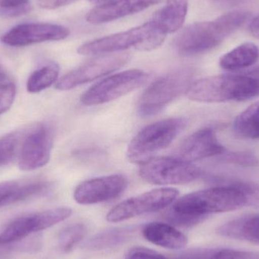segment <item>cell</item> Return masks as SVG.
Returning a JSON list of instances; mask_svg holds the SVG:
<instances>
[{
	"instance_id": "1",
	"label": "cell",
	"mask_w": 259,
	"mask_h": 259,
	"mask_svg": "<svg viewBox=\"0 0 259 259\" xmlns=\"http://www.w3.org/2000/svg\"><path fill=\"white\" fill-rule=\"evenodd\" d=\"M250 16L246 11H233L214 21H200L183 28L174 40L181 56L202 54L219 47L230 35L238 30Z\"/></svg>"
},
{
	"instance_id": "2",
	"label": "cell",
	"mask_w": 259,
	"mask_h": 259,
	"mask_svg": "<svg viewBox=\"0 0 259 259\" xmlns=\"http://www.w3.org/2000/svg\"><path fill=\"white\" fill-rule=\"evenodd\" d=\"M186 94L199 103L246 101L258 97L259 81L247 74L211 76L193 82Z\"/></svg>"
},
{
	"instance_id": "3",
	"label": "cell",
	"mask_w": 259,
	"mask_h": 259,
	"mask_svg": "<svg viewBox=\"0 0 259 259\" xmlns=\"http://www.w3.org/2000/svg\"><path fill=\"white\" fill-rule=\"evenodd\" d=\"M247 205L244 192L236 182L189 193L175 200L172 209L189 215L208 218L211 214L234 211Z\"/></svg>"
},
{
	"instance_id": "4",
	"label": "cell",
	"mask_w": 259,
	"mask_h": 259,
	"mask_svg": "<svg viewBox=\"0 0 259 259\" xmlns=\"http://www.w3.org/2000/svg\"><path fill=\"white\" fill-rule=\"evenodd\" d=\"M167 34L152 21L125 31L103 36L83 44L77 53L82 56H97L121 53L134 48L140 51H151L162 45Z\"/></svg>"
},
{
	"instance_id": "5",
	"label": "cell",
	"mask_w": 259,
	"mask_h": 259,
	"mask_svg": "<svg viewBox=\"0 0 259 259\" xmlns=\"http://www.w3.org/2000/svg\"><path fill=\"white\" fill-rule=\"evenodd\" d=\"M187 125L184 118H174L152 123L141 130L130 143L127 150L129 161L143 164L155 154L167 148Z\"/></svg>"
},
{
	"instance_id": "6",
	"label": "cell",
	"mask_w": 259,
	"mask_h": 259,
	"mask_svg": "<svg viewBox=\"0 0 259 259\" xmlns=\"http://www.w3.org/2000/svg\"><path fill=\"white\" fill-rule=\"evenodd\" d=\"M193 77L191 68H181L157 79L140 97L139 113L145 117L159 113L179 96L187 92L193 83Z\"/></svg>"
},
{
	"instance_id": "7",
	"label": "cell",
	"mask_w": 259,
	"mask_h": 259,
	"mask_svg": "<svg viewBox=\"0 0 259 259\" xmlns=\"http://www.w3.org/2000/svg\"><path fill=\"white\" fill-rule=\"evenodd\" d=\"M142 179L156 185H180L200 178L203 171L179 157H153L140 164Z\"/></svg>"
},
{
	"instance_id": "8",
	"label": "cell",
	"mask_w": 259,
	"mask_h": 259,
	"mask_svg": "<svg viewBox=\"0 0 259 259\" xmlns=\"http://www.w3.org/2000/svg\"><path fill=\"white\" fill-rule=\"evenodd\" d=\"M146 79L147 74L139 69L113 74L91 87L83 94L80 102L88 106L109 103L140 88Z\"/></svg>"
},
{
	"instance_id": "9",
	"label": "cell",
	"mask_w": 259,
	"mask_h": 259,
	"mask_svg": "<svg viewBox=\"0 0 259 259\" xmlns=\"http://www.w3.org/2000/svg\"><path fill=\"white\" fill-rule=\"evenodd\" d=\"M179 192L174 188H160L130 198L114 207L106 216L112 223L124 222L133 218L164 209L175 202Z\"/></svg>"
},
{
	"instance_id": "10",
	"label": "cell",
	"mask_w": 259,
	"mask_h": 259,
	"mask_svg": "<svg viewBox=\"0 0 259 259\" xmlns=\"http://www.w3.org/2000/svg\"><path fill=\"white\" fill-rule=\"evenodd\" d=\"M72 214L68 207H59L18 218L0 234V243L12 244L22 241L34 233L51 228L66 220Z\"/></svg>"
},
{
	"instance_id": "11",
	"label": "cell",
	"mask_w": 259,
	"mask_h": 259,
	"mask_svg": "<svg viewBox=\"0 0 259 259\" xmlns=\"http://www.w3.org/2000/svg\"><path fill=\"white\" fill-rule=\"evenodd\" d=\"M130 59L129 53L124 52L100 55L65 74L58 80L56 88L61 91L74 89L117 71L125 65Z\"/></svg>"
},
{
	"instance_id": "12",
	"label": "cell",
	"mask_w": 259,
	"mask_h": 259,
	"mask_svg": "<svg viewBox=\"0 0 259 259\" xmlns=\"http://www.w3.org/2000/svg\"><path fill=\"white\" fill-rule=\"evenodd\" d=\"M53 134L47 124H39L26 133L18 155V167L31 171L49 162L53 149Z\"/></svg>"
},
{
	"instance_id": "13",
	"label": "cell",
	"mask_w": 259,
	"mask_h": 259,
	"mask_svg": "<svg viewBox=\"0 0 259 259\" xmlns=\"http://www.w3.org/2000/svg\"><path fill=\"white\" fill-rule=\"evenodd\" d=\"M69 34V29L59 24L25 23L6 32L2 36L1 41L9 47H22L48 41L62 40Z\"/></svg>"
},
{
	"instance_id": "14",
	"label": "cell",
	"mask_w": 259,
	"mask_h": 259,
	"mask_svg": "<svg viewBox=\"0 0 259 259\" xmlns=\"http://www.w3.org/2000/svg\"><path fill=\"white\" fill-rule=\"evenodd\" d=\"M127 187L125 177L112 175L88 180L74 190V200L81 205L107 202L119 196Z\"/></svg>"
},
{
	"instance_id": "15",
	"label": "cell",
	"mask_w": 259,
	"mask_h": 259,
	"mask_svg": "<svg viewBox=\"0 0 259 259\" xmlns=\"http://www.w3.org/2000/svg\"><path fill=\"white\" fill-rule=\"evenodd\" d=\"M225 152V147L219 141L214 130L205 127L198 130L184 140L178 149V157L192 162L222 155Z\"/></svg>"
},
{
	"instance_id": "16",
	"label": "cell",
	"mask_w": 259,
	"mask_h": 259,
	"mask_svg": "<svg viewBox=\"0 0 259 259\" xmlns=\"http://www.w3.org/2000/svg\"><path fill=\"white\" fill-rule=\"evenodd\" d=\"M161 2V0H112L90 11L87 14L86 20L93 24H105L138 13Z\"/></svg>"
},
{
	"instance_id": "17",
	"label": "cell",
	"mask_w": 259,
	"mask_h": 259,
	"mask_svg": "<svg viewBox=\"0 0 259 259\" xmlns=\"http://www.w3.org/2000/svg\"><path fill=\"white\" fill-rule=\"evenodd\" d=\"M142 234L152 244L166 249H181L185 247L188 243L185 234L170 224L160 222L147 224L142 229Z\"/></svg>"
},
{
	"instance_id": "18",
	"label": "cell",
	"mask_w": 259,
	"mask_h": 259,
	"mask_svg": "<svg viewBox=\"0 0 259 259\" xmlns=\"http://www.w3.org/2000/svg\"><path fill=\"white\" fill-rule=\"evenodd\" d=\"M218 234L227 238L259 245V214H249L221 225Z\"/></svg>"
},
{
	"instance_id": "19",
	"label": "cell",
	"mask_w": 259,
	"mask_h": 259,
	"mask_svg": "<svg viewBox=\"0 0 259 259\" xmlns=\"http://www.w3.org/2000/svg\"><path fill=\"white\" fill-rule=\"evenodd\" d=\"M188 6L189 0H166L151 20L166 34L175 33L184 25Z\"/></svg>"
},
{
	"instance_id": "20",
	"label": "cell",
	"mask_w": 259,
	"mask_h": 259,
	"mask_svg": "<svg viewBox=\"0 0 259 259\" xmlns=\"http://www.w3.org/2000/svg\"><path fill=\"white\" fill-rule=\"evenodd\" d=\"M137 226L117 227L100 231L88 239L83 247L88 250L99 251L112 249L124 244L134 237Z\"/></svg>"
},
{
	"instance_id": "21",
	"label": "cell",
	"mask_w": 259,
	"mask_h": 259,
	"mask_svg": "<svg viewBox=\"0 0 259 259\" xmlns=\"http://www.w3.org/2000/svg\"><path fill=\"white\" fill-rule=\"evenodd\" d=\"M259 59V49L253 42L240 44L219 60L221 68L226 71H236L245 69L256 63Z\"/></svg>"
},
{
	"instance_id": "22",
	"label": "cell",
	"mask_w": 259,
	"mask_h": 259,
	"mask_svg": "<svg viewBox=\"0 0 259 259\" xmlns=\"http://www.w3.org/2000/svg\"><path fill=\"white\" fill-rule=\"evenodd\" d=\"M234 130L244 138L259 139V101L251 105L236 118Z\"/></svg>"
},
{
	"instance_id": "23",
	"label": "cell",
	"mask_w": 259,
	"mask_h": 259,
	"mask_svg": "<svg viewBox=\"0 0 259 259\" xmlns=\"http://www.w3.org/2000/svg\"><path fill=\"white\" fill-rule=\"evenodd\" d=\"M59 71L56 63H50L36 70L27 80V91L30 94H37L50 88L57 80Z\"/></svg>"
},
{
	"instance_id": "24",
	"label": "cell",
	"mask_w": 259,
	"mask_h": 259,
	"mask_svg": "<svg viewBox=\"0 0 259 259\" xmlns=\"http://www.w3.org/2000/svg\"><path fill=\"white\" fill-rule=\"evenodd\" d=\"M26 133L15 131L0 137V167L10 164L19 155Z\"/></svg>"
},
{
	"instance_id": "25",
	"label": "cell",
	"mask_w": 259,
	"mask_h": 259,
	"mask_svg": "<svg viewBox=\"0 0 259 259\" xmlns=\"http://www.w3.org/2000/svg\"><path fill=\"white\" fill-rule=\"evenodd\" d=\"M88 233L86 225L74 224L65 228L59 235V248L63 252H69L84 238Z\"/></svg>"
},
{
	"instance_id": "26",
	"label": "cell",
	"mask_w": 259,
	"mask_h": 259,
	"mask_svg": "<svg viewBox=\"0 0 259 259\" xmlns=\"http://www.w3.org/2000/svg\"><path fill=\"white\" fill-rule=\"evenodd\" d=\"M31 10L30 0H0V16L3 18H18Z\"/></svg>"
},
{
	"instance_id": "27",
	"label": "cell",
	"mask_w": 259,
	"mask_h": 259,
	"mask_svg": "<svg viewBox=\"0 0 259 259\" xmlns=\"http://www.w3.org/2000/svg\"><path fill=\"white\" fill-rule=\"evenodd\" d=\"M206 219V217H202V216L189 215V214L177 212L172 208L165 215V219L170 223V225L173 226L184 227V228L199 225Z\"/></svg>"
},
{
	"instance_id": "28",
	"label": "cell",
	"mask_w": 259,
	"mask_h": 259,
	"mask_svg": "<svg viewBox=\"0 0 259 259\" xmlns=\"http://www.w3.org/2000/svg\"><path fill=\"white\" fill-rule=\"evenodd\" d=\"M224 161L231 164L237 165L246 166V167H255L259 165V159L249 152H231V153H223Z\"/></svg>"
},
{
	"instance_id": "29",
	"label": "cell",
	"mask_w": 259,
	"mask_h": 259,
	"mask_svg": "<svg viewBox=\"0 0 259 259\" xmlns=\"http://www.w3.org/2000/svg\"><path fill=\"white\" fill-rule=\"evenodd\" d=\"M211 259H259V252L216 248Z\"/></svg>"
},
{
	"instance_id": "30",
	"label": "cell",
	"mask_w": 259,
	"mask_h": 259,
	"mask_svg": "<svg viewBox=\"0 0 259 259\" xmlns=\"http://www.w3.org/2000/svg\"><path fill=\"white\" fill-rule=\"evenodd\" d=\"M16 96V88L13 83L0 84V115L7 112L13 104Z\"/></svg>"
},
{
	"instance_id": "31",
	"label": "cell",
	"mask_w": 259,
	"mask_h": 259,
	"mask_svg": "<svg viewBox=\"0 0 259 259\" xmlns=\"http://www.w3.org/2000/svg\"><path fill=\"white\" fill-rule=\"evenodd\" d=\"M216 248H195L181 252L173 259H211Z\"/></svg>"
},
{
	"instance_id": "32",
	"label": "cell",
	"mask_w": 259,
	"mask_h": 259,
	"mask_svg": "<svg viewBox=\"0 0 259 259\" xmlns=\"http://www.w3.org/2000/svg\"><path fill=\"white\" fill-rule=\"evenodd\" d=\"M126 259H168L156 251L144 247H135L131 249Z\"/></svg>"
},
{
	"instance_id": "33",
	"label": "cell",
	"mask_w": 259,
	"mask_h": 259,
	"mask_svg": "<svg viewBox=\"0 0 259 259\" xmlns=\"http://www.w3.org/2000/svg\"><path fill=\"white\" fill-rule=\"evenodd\" d=\"M18 182L9 181V182L0 184V208L8 206L9 201L15 190Z\"/></svg>"
},
{
	"instance_id": "34",
	"label": "cell",
	"mask_w": 259,
	"mask_h": 259,
	"mask_svg": "<svg viewBox=\"0 0 259 259\" xmlns=\"http://www.w3.org/2000/svg\"><path fill=\"white\" fill-rule=\"evenodd\" d=\"M78 0H38V6L42 9L53 10L72 4Z\"/></svg>"
},
{
	"instance_id": "35",
	"label": "cell",
	"mask_w": 259,
	"mask_h": 259,
	"mask_svg": "<svg viewBox=\"0 0 259 259\" xmlns=\"http://www.w3.org/2000/svg\"><path fill=\"white\" fill-rule=\"evenodd\" d=\"M18 248L19 249H27L30 248L28 243H24V242H19V244L15 245V243L12 244H2L0 243V255H7L9 252H12V250H18Z\"/></svg>"
},
{
	"instance_id": "36",
	"label": "cell",
	"mask_w": 259,
	"mask_h": 259,
	"mask_svg": "<svg viewBox=\"0 0 259 259\" xmlns=\"http://www.w3.org/2000/svg\"><path fill=\"white\" fill-rule=\"evenodd\" d=\"M249 32L254 37L259 39V15L252 20L249 24Z\"/></svg>"
},
{
	"instance_id": "37",
	"label": "cell",
	"mask_w": 259,
	"mask_h": 259,
	"mask_svg": "<svg viewBox=\"0 0 259 259\" xmlns=\"http://www.w3.org/2000/svg\"><path fill=\"white\" fill-rule=\"evenodd\" d=\"M6 79H7V74H6V71H5L3 66L0 65V84L5 83V81H6Z\"/></svg>"
},
{
	"instance_id": "38",
	"label": "cell",
	"mask_w": 259,
	"mask_h": 259,
	"mask_svg": "<svg viewBox=\"0 0 259 259\" xmlns=\"http://www.w3.org/2000/svg\"><path fill=\"white\" fill-rule=\"evenodd\" d=\"M246 74H249L251 77H254V78L256 79L259 81V68H255V69L246 73Z\"/></svg>"
},
{
	"instance_id": "39",
	"label": "cell",
	"mask_w": 259,
	"mask_h": 259,
	"mask_svg": "<svg viewBox=\"0 0 259 259\" xmlns=\"http://www.w3.org/2000/svg\"><path fill=\"white\" fill-rule=\"evenodd\" d=\"M93 4L97 5V6H103V5L107 4L110 3L112 0H89Z\"/></svg>"
}]
</instances>
